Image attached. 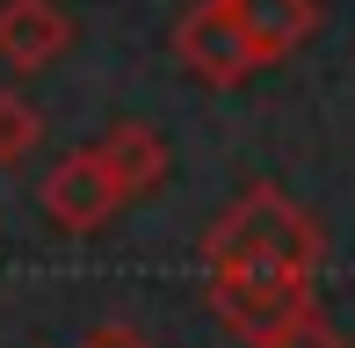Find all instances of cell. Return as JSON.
I'll return each instance as SVG.
<instances>
[{
  "instance_id": "6da1fadb",
  "label": "cell",
  "mask_w": 355,
  "mask_h": 348,
  "mask_svg": "<svg viewBox=\"0 0 355 348\" xmlns=\"http://www.w3.org/2000/svg\"><path fill=\"white\" fill-rule=\"evenodd\" d=\"M327 261V232L297 196L254 182L232 211L203 232V290L211 312L239 341L261 348L297 305H312V276Z\"/></svg>"
},
{
  "instance_id": "7a4b0ae2",
  "label": "cell",
  "mask_w": 355,
  "mask_h": 348,
  "mask_svg": "<svg viewBox=\"0 0 355 348\" xmlns=\"http://www.w3.org/2000/svg\"><path fill=\"white\" fill-rule=\"evenodd\" d=\"M174 58L203 87H239L247 73H261L254 37H247V0H196L174 22Z\"/></svg>"
},
{
  "instance_id": "3957f363",
  "label": "cell",
  "mask_w": 355,
  "mask_h": 348,
  "mask_svg": "<svg viewBox=\"0 0 355 348\" xmlns=\"http://www.w3.org/2000/svg\"><path fill=\"white\" fill-rule=\"evenodd\" d=\"M37 203H44V218H51L58 232H102L131 196H123V182L102 167V153L80 146V153H66V160L37 182Z\"/></svg>"
},
{
  "instance_id": "277c9868",
  "label": "cell",
  "mask_w": 355,
  "mask_h": 348,
  "mask_svg": "<svg viewBox=\"0 0 355 348\" xmlns=\"http://www.w3.org/2000/svg\"><path fill=\"white\" fill-rule=\"evenodd\" d=\"M73 51V15L66 0H0V66L44 73Z\"/></svg>"
},
{
  "instance_id": "5b68a950",
  "label": "cell",
  "mask_w": 355,
  "mask_h": 348,
  "mask_svg": "<svg viewBox=\"0 0 355 348\" xmlns=\"http://www.w3.org/2000/svg\"><path fill=\"white\" fill-rule=\"evenodd\" d=\"M94 153H102V167L123 182V196H153L159 182H167V146H159L153 123H109L102 138H94Z\"/></svg>"
},
{
  "instance_id": "8992f818",
  "label": "cell",
  "mask_w": 355,
  "mask_h": 348,
  "mask_svg": "<svg viewBox=\"0 0 355 348\" xmlns=\"http://www.w3.org/2000/svg\"><path fill=\"white\" fill-rule=\"evenodd\" d=\"M319 22H327L319 0H247V37H254V58H261V66L304 51V44L319 37Z\"/></svg>"
},
{
  "instance_id": "52a82bcc",
  "label": "cell",
  "mask_w": 355,
  "mask_h": 348,
  "mask_svg": "<svg viewBox=\"0 0 355 348\" xmlns=\"http://www.w3.org/2000/svg\"><path fill=\"white\" fill-rule=\"evenodd\" d=\"M37 146H44V109L29 94L0 87V167H22Z\"/></svg>"
},
{
  "instance_id": "ba28073f",
  "label": "cell",
  "mask_w": 355,
  "mask_h": 348,
  "mask_svg": "<svg viewBox=\"0 0 355 348\" xmlns=\"http://www.w3.org/2000/svg\"><path fill=\"white\" fill-rule=\"evenodd\" d=\"M261 348H348V334L327 320V312H319V297H312V305H297V312H290V320H283Z\"/></svg>"
},
{
  "instance_id": "9c48e42d",
  "label": "cell",
  "mask_w": 355,
  "mask_h": 348,
  "mask_svg": "<svg viewBox=\"0 0 355 348\" xmlns=\"http://www.w3.org/2000/svg\"><path fill=\"white\" fill-rule=\"evenodd\" d=\"M80 348H159L153 334H138V327H94Z\"/></svg>"
}]
</instances>
